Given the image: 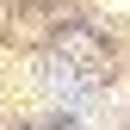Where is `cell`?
Wrapping results in <instances>:
<instances>
[{"label": "cell", "instance_id": "1", "mask_svg": "<svg viewBox=\"0 0 130 130\" xmlns=\"http://www.w3.org/2000/svg\"><path fill=\"white\" fill-rule=\"evenodd\" d=\"M111 6H130V0H111Z\"/></svg>", "mask_w": 130, "mask_h": 130}]
</instances>
